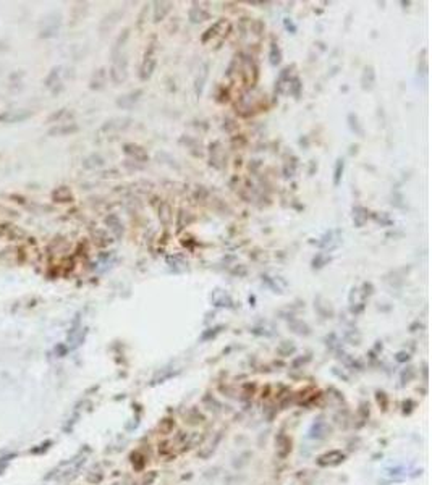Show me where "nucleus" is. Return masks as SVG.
<instances>
[{"label": "nucleus", "instance_id": "f257e3e1", "mask_svg": "<svg viewBox=\"0 0 432 485\" xmlns=\"http://www.w3.org/2000/svg\"><path fill=\"white\" fill-rule=\"evenodd\" d=\"M128 76V60H126V55H115L114 57V63H112V68H110V78L115 84H120L126 80Z\"/></svg>", "mask_w": 432, "mask_h": 485}, {"label": "nucleus", "instance_id": "f03ea898", "mask_svg": "<svg viewBox=\"0 0 432 485\" xmlns=\"http://www.w3.org/2000/svg\"><path fill=\"white\" fill-rule=\"evenodd\" d=\"M156 66H157L156 44H151V45H149V49L146 50V54H144V60H143V65H141V70H139L141 81H147L149 78H151L154 70H156Z\"/></svg>", "mask_w": 432, "mask_h": 485}, {"label": "nucleus", "instance_id": "7ed1b4c3", "mask_svg": "<svg viewBox=\"0 0 432 485\" xmlns=\"http://www.w3.org/2000/svg\"><path fill=\"white\" fill-rule=\"evenodd\" d=\"M342 243V232L339 230H328L325 232L321 240L317 241V246L321 249H327V251H332L334 248H337Z\"/></svg>", "mask_w": 432, "mask_h": 485}, {"label": "nucleus", "instance_id": "20e7f679", "mask_svg": "<svg viewBox=\"0 0 432 485\" xmlns=\"http://www.w3.org/2000/svg\"><path fill=\"white\" fill-rule=\"evenodd\" d=\"M208 78H209V63L206 62V63H202L199 66V71H198V74H196V80H194V94H196V97L202 96L206 83H208Z\"/></svg>", "mask_w": 432, "mask_h": 485}, {"label": "nucleus", "instance_id": "39448f33", "mask_svg": "<svg viewBox=\"0 0 432 485\" xmlns=\"http://www.w3.org/2000/svg\"><path fill=\"white\" fill-rule=\"evenodd\" d=\"M123 152L128 157L135 159L136 162H143V164H144V162L149 160V156H147L146 149L138 146V144H125L123 146Z\"/></svg>", "mask_w": 432, "mask_h": 485}, {"label": "nucleus", "instance_id": "423d86ee", "mask_svg": "<svg viewBox=\"0 0 432 485\" xmlns=\"http://www.w3.org/2000/svg\"><path fill=\"white\" fill-rule=\"evenodd\" d=\"M143 92H144L143 89H136V91L130 92V94H125V96H121L117 100V106L121 107V109H131L139 100V97L143 96Z\"/></svg>", "mask_w": 432, "mask_h": 485}, {"label": "nucleus", "instance_id": "0eeeda50", "mask_svg": "<svg viewBox=\"0 0 432 485\" xmlns=\"http://www.w3.org/2000/svg\"><path fill=\"white\" fill-rule=\"evenodd\" d=\"M375 84V71H374V66L368 65L364 66L363 70V74H361V88L364 91H371Z\"/></svg>", "mask_w": 432, "mask_h": 485}, {"label": "nucleus", "instance_id": "6e6552de", "mask_svg": "<svg viewBox=\"0 0 432 485\" xmlns=\"http://www.w3.org/2000/svg\"><path fill=\"white\" fill-rule=\"evenodd\" d=\"M369 218V212L368 209H364L363 206H354L353 207V223L356 228H363L366 225Z\"/></svg>", "mask_w": 432, "mask_h": 485}, {"label": "nucleus", "instance_id": "1a4fd4ad", "mask_svg": "<svg viewBox=\"0 0 432 485\" xmlns=\"http://www.w3.org/2000/svg\"><path fill=\"white\" fill-rule=\"evenodd\" d=\"M172 7V2H154V21H162L170 13Z\"/></svg>", "mask_w": 432, "mask_h": 485}, {"label": "nucleus", "instance_id": "9d476101", "mask_svg": "<svg viewBox=\"0 0 432 485\" xmlns=\"http://www.w3.org/2000/svg\"><path fill=\"white\" fill-rule=\"evenodd\" d=\"M188 18H190L191 23H201V21H206L209 20V13L204 10L202 7H198V5H193L190 8V12H188Z\"/></svg>", "mask_w": 432, "mask_h": 485}, {"label": "nucleus", "instance_id": "9b49d317", "mask_svg": "<svg viewBox=\"0 0 432 485\" xmlns=\"http://www.w3.org/2000/svg\"><path fill=\"white\" fill-rule=\"evenodd\" d=\"M106 225L110 228V232L114 233L117 238H121V235H123V225H121L120 218L115 214H110V215L106 217Z\"/></svg>", "mask_w": 432, "mask_h": 485}, {"label": "nucleus", "instance_id": "f8f14e48", "mask_svg": "<svg viewBox=\"0 0 432 485\" xmlns=\"http://www.w3.org/2000/svg\"><path fill=\"white\" fill-rule=\"evenodd\" d=\"M346 121H348V128L354 133L356 136H360V138H364V128L361 126V123H360V118H358V115L356 113H348V117H346Z\"/></svg>", "mask_w": 432, "mask_h": 485}, {"label": "nucleus", "instance_id": "ddd939ff", "mask_svg": "<svg viewBox=\"0 0 432 485\" xmlns=\"http://www.w3.org/2000/svg\"><path fill=\"white\" fill-rule=\"evenodd\" d=\"M223 26H227V21L225 20H219V21H215L208 31H206V34H202L201 36V41H202V44H208L212 37H215L219 34V31H220V28H223Z\"/></svg>", "mask_w": 432, "mask_h": 485}, {"label": "nucleus", "instance_id": "4468645a", "mask_svg": "<svg viewBox=\"0 0 432 485\" xmlns=\"http://www.w3.org/2000/svg\"><path fill=\"white\" fill-rule=\"evenodd\" d=\"M28 117H31V112L15 110V112H8V113H5V115L0 117V120L12 123V121H21V120H24V118H28Z\"/></svg>", "mask_w": 432, "mask_h": 485}, {"label": "nucleus", "instance_id": "2eb2a0df", "mask_svg": "<svg viewBox=\"0 0 432 485\" xmlns=\"http://www.w3.org/2000/svg\"><path fill=\"white\" fill-rule=\"evenodd\" d=\"M172 207H170V204H167V202H162L161 206H159V220H161V223H164V225H168L172 222Z\"/></svg>", "mask_w": 432, "mask_h": 485}, {"label": "nucleus", "instance_id": "dca6fc26", "mask_svg": "<svg viewBox=\"0 0 432 485\" xmlns=\"http://www.w3.org/2000/svg\"><path fill=\"white\" fill-rule=\"evenodd\" d=\"M343 172H345V160L337 159L335 167H334V186H339L342 183Z\"/></svg>", "mask_w": 432, "mask_h": 485}, {"label": "nucleus", "instance_id": "f3484780", "mask_svg": "<svg viewBox=\"0 0 432 485\" xmlns=\"http://www.w3.org/2000/svg\"><path fill=\"white\" fill-rule=\"evenodd\" d=\"M331 262V256H328L327 252H317L314 258H313V262H311V265H313V269L314 270H319V269H322V267H325V265Z\"/></svg>", "mask_w": 432, "mask_h": 485}, {"label": "nucleus", "instance_id": "a211bd4d", "mask_svg": "<svg viewBox=\"0 0 432 485\" xmlns=\"http://www.w3.org/2000/svg\"><path fill=\"white\" fill-rule=\"evenodd\" d=\"M269 62H270L272 66H277V65H280V62H282V50H280L278 44H275V42H272V45H270Z\"/></svg>", "mask_w": 432, "mask_h": 485}, {"label": "nucleus", "instance_id": "6ab92c4d", "mask_svg": "<svg viewBox=\"0 0 432 485\" xmlns=\"http://www.w3.org/2000/svg\"><path fill=\"white\" fill-rule=\"evenodd\" d=\"M301 89H303L301 80L296 78V76L288 81V92L292 94V96H293L295 99H298V97H299V94H301Z\"/></svg>", "mask_w": 432, "mask_h": 485}, {"label": "nucleus", "instance_id": "aec40b11", "mask_svg": "<svg viewBox=\"0 0 432 485\" xmlns=\"http://www.w3.org/2000/svg\"><path fill=\"white\" fill-rule=\"evenodd\" d=\"M106 84V70H97L94 73L91 80V88L92 89H100Z\"/></svg>", "mask_w": 432, "mask_h": 485}, {"label": "nucleus", "instance_id": "412c9836", "mask_svg": "<svg viewBox=\"0 0 432 485\" xmlns=\"http://www.w3.org/2000/svg\"><path fill=\"white\" fill-rule=\"evenodd\" d=\"M54 197H55V201H59V202H68V201H71V193H70L68 188L62 186L54 193Z\"/></svg>", "mask_w": 432, "mask_h": 485}, {"label": "nucleus", "instance_id": "4be33fe9", "mask_svg": "<svg viewBox=\"0 0 432 485\" xmlns=\"http://www.w3.org/2000/svg\"><path fill=\"white\" fill-rule=\"evenodd\" d=\"M104 165V159H102L99 154H92L91 157H88L84 160V167L86 168H97Z\"/></svg>", "mask_w": 432, "mask_h": 485}, {"label": "nucleus", "instance_id": "5701e85b", "mask_svg": "<svg viewBox=\"0 0 432 485\" xmlns=\"http://www.w3.org/2000/svg\"><path fill=\"white\" fill-rule=\"evenodd\" d=\"M130 37V30H125L123 33H121L120 36H118V39H117V42H115V45H114V50H112V55H118L120 54V49L121 47L125 45V42H126V39Z\"/></svg>", "mask_w": 432, "mask_h": 485}, {"label": "nucleus", "instance_id": "b1692460", "mask_svg": "<svg viewBox=\"0 0 432 485\" xmlns=\"http://www.w3.org/2000/svg\"><path fill=\"white\" fill-rule=\"evenodd\" d=\"M167 262L170 267H173V269L182 267V270L186 269V265H188V262L182 258V256H170V258H167Z\"/></svg>", "mask_w": 432, "mask_h": 485}, {"label": "nucleus", "instance_id": "393cba45", "mask_svg": "<svg viewBox=\"0 0 432 485\" xmlns=\"http://www.w3.org/2000/svg\"><path fill=\"white\" fill-rule=\"evenodd\" d=\"M78 131V126L77 125H65V126H57L50 130L49 133L50 135H70V133H74Z\"/></svg>", "mask_w": 432, "mask_h": 485}, {"label": "nucleus", "instance_id": "a878e982", "mask_svg": "<svg viewBox=\"0 0 432 485\" xmlns=\"http://www.w3.org/2000/svg\"><path fill=\"white\" fill-rule=\"evenodd\" d=\"M374 218H375V222L377 223H380V225H384V226H389V225H392L393 222L389 218V215L387 214H380V215H374Z\"/></svg>", "mask_w": 432, "mask_h": 485}, {"label": "nucleus", "instance_id": "bb28decb", "mask_svg": "<svg viewBox=\"0 0 432 485\" xmlns=\"http://www.w3.org/2000/svg\"><path fill=\"white\" fill-rule=\"evenodd\" d=\"M284 24H285V28H287V30H288L290 33H292V34H295V33H296V26L293 24V21L290 20V18H285Z\"/></svg>", "mask_w": 432, "mask_h": 485}]
</instances>
